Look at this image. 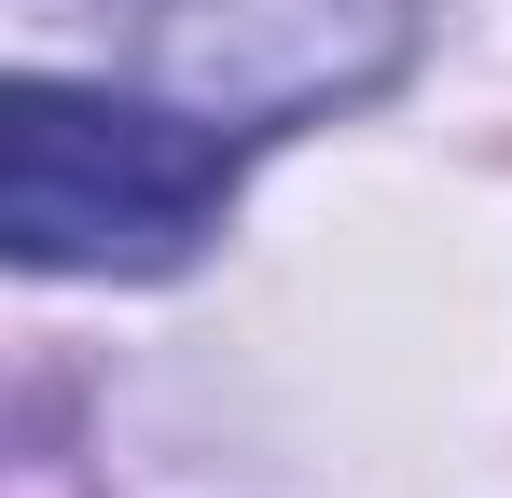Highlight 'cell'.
<instances>
[{"label":"cell","mask_w":512,"mask_h":498,"mask_svg":"<svg viewBox=\"0 0 512 498\" xmlns=\"http://www.w3.org/2000/svg\"><path fill=\"white\" fill-rule=\"evenodd\" d=\"M250 139L194 125L153 83H0V249L28 277H180L236 222Z\"/></svg>","instance_id":"6da1fadb"},{"label":"cell","mask_w":512,"mask_h":498,"mask_svg":"<svg viewBox=\"0 0 512 498\" xmlns=\"http://www.w3.org/2000/svg\"><path fill=\"white\" fill-rule=\"evenodd\" d=\"M429 0H153L139 14V83L180 97L222 139H305L333 111H374L416 70Z\"/></svg>","instance_id":"7a4b0ae2"}]
</instances>
